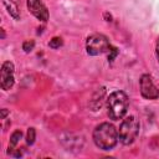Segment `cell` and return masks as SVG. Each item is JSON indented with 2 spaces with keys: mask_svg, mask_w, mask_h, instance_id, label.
Returning <instances> with one entry per match:
<instances>
[{
  "mask_svg": "<svg viewBox=\"0 0 159 159\" xmlns=\"http://www.w3.org/2000/svg\"><path fill=\"white\" fill-rule=\"evenodd\" d=\"M118 130L111 123H101L93 130V142L102 150H111L118 143Z\"/></svg>",
  "mask_w": 159,
  "mask_h": 159,
  "instance_id": "6da1fadb",
  "label": "cell"
},
{
  "mask_svg": "<svg viewBox=\"0 0 159 159\" xmlns=\"http://www.w3.org/2000/svg\"><path fill=\"white\" fill-rule=\"evenodd\" d=\"M128 107H129V99L123 91H114L107 98L108 116L113 120L122 119L127 114Z\"/></svg>",
  "mask_w": 159,
  "mask_h": 159,
  "instance_id": "7a4b0ae2",
  "label": "cell"
},
{
  "mask_svg": "<svg viewBox=\"0 0 159 159\" xmlns=\"http://www.w3.org/2000/svg\"><path fill=\"white\" fill-rule=\"evenodd\" d=\"M139 129H140L139 120L134 116H129V117L124 118L118 129L119 140L124 145L132 144L137 139V137L139 134Z\"/></svg>",
  "mask_w": 159,
  "mask_h": 159,
  "instance_id": "3957f363",
  "label": "cell"
},
{
  "mask_svg": "<svg viewBox=\"0 0 159 159\" xmlns=\"http://www.w3.org/2000/svg\"><path fill=\"white\" fill-rule=\"evenodd\" d=\"M112 48L108 39L102 34H93L86 41V51L91 56H98L109 52Z\"/></svg>",
  "mask_w": 159,
  "mask_h": 159,
  "instance_id": "277c9868",
  "label": "cell"
},
{
  "mask_svg": "<svg viewBox=\"0 0 159 159\" xmlns=\"http://www.w3.org/2000/svg\"><path fill=\"white\" fill-rule=\"evenodd\" d=\"M14 63L10 61H5L0 71V86L4 91H9L14 86Z\"/></svg>",
  "mask_w": 159,
  "mask_h": 159,
  "instance_id": "5b68a950",
  "label": "cell"
},
{
  "mask_svg": "<svg viewBox=\"0 0 159 159\" xmlns=\"http://www.w3.org/2000/svg\"><path fill=\"white\" fill-rule=\"evenodd\" d=\"M140 93L145 99H157L159 97V89L152 81L149 75H143L140 77Z\"/></svg>",
  "mask_w": 159,
  "mask_h": 159,
  "instance_id": "8992f818",
  "label": "cell"
},
{
  "mask_svg": "<svg viewBox=\"0 0 159 159\" xmlns=\"http://www.w3.org/2000/svg\"><path fill=\"white\" fill-rule=\"evenodd\" d=\"M27 9L29 11L40 21H47L48 20V10L46 5L41 0H27Z\"/></svg>",
  "mask_w": 159,
  "mask_h": 159,
  "instance_id": "52a82bcc",
  "label": "cell"
},
{
  "mask_svg": "<svg viewBox=\"0 0 159 159\" xmlns=\"http://www.w3.org/2000/svg\"><path fill=\"white\" fill-rule=\"evenodd\" d=\"M104 94H106V88L104 87H101V88H98L96 91V93L93 94L92 99L89 101V107L92 108V111H98L102 107Z\"/></svg>",
  "mask_w": 159,
  "mask_h": 159,
  "instance_id": "ba28073f",
  "label": "cell"
},
{
  "mask_svg": "<svg viewBox=\"0 0 159 159\" xmlns=\"http://www.w3.org/2000/svg\"><path fill=\"white\" fill-rule=\"evenodd\" d=\"M7 12L15 19H20V0H2Z\"/></svg>",
  "mask_w": 159,
  "mask_h": 159,
  "instance_id": "9c48e42d",
  "label": "cell"
},
{
  "mask_svg": "<svg viewBox=\"0 0 159 159\" xmlns=\"http://www.w3.org/2000/svg\"><path fill=\"white\" fill-rule=\"evenodd\" d=\"M21 138H22V132H21L20 129H16V130L11 134L10 142H9V153H10L11 150H14V148L17 145V143L20 142Z\"/></svg>",
  "mask_w": 159,
  "mask_h": 159,
  "instance_id": "30bf717a",
  "label": "cell"
},
{
  "mask_svg": "<svg viewBox=\"0 0 159 159\" xmlns=\"http://www.w3.org/2000/svg\"><path fill=\"white\" fill-rule=\"evenodd\" d=\"M35 138H36V130H35V128H29L27 135H26V143L29 145H32L34 142H35Z\"/></svg>",
  "mask_w": 159,
  "mask_h": 159,
  "instance_id": "8fae6325",
  "label": "cell"
},
{
  "mask_svg": "<svg viewBox=\"0 0 159 159\" xmlns=\"http://www.w3.org/2000/svg\"><path fill=\"white\" fill-rule=\"evenodd\" d=\"M48 46L51 48H58L60 46H62V39L61 37H53L48 42Z\"/></svg>",
  "mask_w": 159,
  "mask_h": 159,
  "instance_id": "7c38bea8",
  "label": "cell"
},
{
  "mask_svg": "<svg viewBox=\"0 0 159 159\" xmlns=\"http://www.w3.org/2000/svg\"><path fill=\"white\" fill-rule=\"evenodd\" d=\"M34 46H35V42L32 40H27V41H25L22 43V50L25 52H31L34 50Z\"/></svg>",
  "mask_w": 159,
  "mask_h": 159,
  "instance_id": "4fadbf2b",
  "label": "cell"
},
{
  "mask_svg": "<svg viewBox=\"0 0 159 159\" xmlns=\"http://www.w3.org/2000/svg\"><path fill=\"white\" fill-rule=\"evenodd\" d=\"M117 53H118V50H117L116 47H112L111 51H109V53H108V61L112 62V61L114 60V57L117 56Z\"/></svg>",
  "mask_w": 159,
  "mask_h": 159,
  "instance_id": "5bb4252c",
  "label": "cell"
},
{
  "mask_svg": "<svg viewBox=\"0 0 159 159\" xmlns=\"http://www.w3.org/2000/svg\"><path fill=\"white\" fill-rule=\"evenodd\" d=\"M155 56H157V60L159 62V37L157 40V45H155Z\"/></svg>",
  "mask_w": 159,
  "mask_h": 159,
  "instance_id": "9a60e30c",
  "label": "cell"
},
{
  "mask_svg": "<svg viewBox=\"0 0 159 159\" xmlns=\"http://www.w3.org/2000/svg\"><path fill=\"white\" fill-rule=\"evenodd\" d=\"M9 114V111L6 108H2L1 109V119H5V117Z\"/></svg>",
  "mask_w": 159,
  "mask_h": 159,
  "instance_id": "2e32d148",
  "label": "cell"
}]
</instances>
